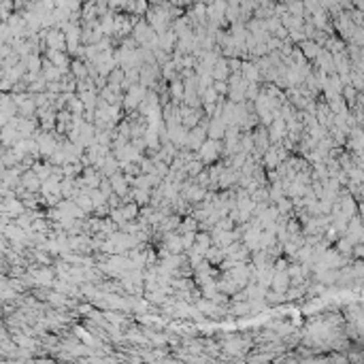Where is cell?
<instances>
[{
    "label": "cell",
    "instance_id": "3",
    "mask_svg": "<svg viewBox=\"0 0 364 364\" xmlns=\"http://www.w3.org/2000/svg\"><path fill=\"white\" fill-rule=\"evenodd\" d=\"M230 77V70H228V60L226 58H219L215 62V66L211 70V79L213 81H228Z\"/></svg>",
    "mask_w": 364,
    "mask_h": 364
},
{
    "label": "cell",
    "instance_id": "7",
    "mask_svg": "<svg viewBox=\"0 0 364 364\" xmlns=\"http://www.w3.org/2000/svg\"><path fill=\"white\" fill-rule=\"evenodd\" d=\"M205 260H207V262L213 266V269H215V266H219L221 262L226 260V256H224V252H221L219 247H213V245H211L209 250L205 252Z\"/></svg>",
    "mask_w": 364,
    "mask_h": 364
},
{
    "label": "cell",
    "instance_id": "9",
    "mask_svg": "<svg viewBox=\"0 0 364 364\" xmlns=\"http://www.w3.org/2000/svg\"><path fill=\"white\" fill-rule=\"evenodd\" d=\"M119 209H122V215H124L126 221H135L139 217V207L135 205V202H124Z\"/></svg>",
    "mask_w": 364,
    "mask_h": 364
},
{
    "label": "cell",
    "instance_id": "8",
    "mask_svg": "<svg viewBox=\"0 0 364 364\" xmlns=\"http://www.w3.org/2000/svg\"><path fill=\"white\" fill-rule=\"evenodd\" d=\"M213 245V241H211V234L209 232H196V241H194V247L205 256V252L209 250V247Z\"/></svg>",
    "mask_w": 364,
    "mask_h": 364
},
{
    "label": "cell",
    "instance_id": "10",
    "mask_svg": "<svg viewBox=\"0 0 364 364\" xmlns=\"http://www.w3.org/2000/svg\"><path fill=\"white\" fill-rule=\"evenodd\" d=\"M75 205L81 209L85 215H87V213H94V205H92V200H90V196H87V194H79V196L75 198Z\"/></svg>",
    "mask_w": 364,
    "mask_h": 364
},
{
    "label": "cell",
    "instance_id": "5",
    "mask_svg": "<svg viewBox=\"0 0 364 364\" xmlns=\"http://www.w3.org/2000/svg\"><path fill=\"white\" fill-rule=\"evenodd\" d=\"M298 51L303 53V58L307 60V62H313L315 58H317V53H319V49L322 47H317L313 41H303V43H298Z\"/></svg>",
    "mask_w": 364,
    "mask_h": 364
},
{
    "label": "cell",
    "instance_id": "1",
    "mask_svg": "<svg viewBox=\"0 0 364 364\" xmlns=\"http://www.w3.org/2000/svg\"><path fill=\"white\" fill-rule=\"evenodd\" d=\"M221 154H224V145H221V141H211V139H207L205 143L200 145L198 152H196L198 160L205 164V168L211 166V164H215V162H219Z\"/></svg>",
    "mask_w": 364,
    "mask_h": 364
},
{
    "label": "cell",
    "instance_id": "2",
    "mask_svg": "<svg viewBox=\"0 0 364 364\" xmlns=\"http://www.w3.org/2000/svg\"><path fill=\"white\" fill-rule=\"evenodd\" d=\"M290 288V277L286 271L281 273H275L273 275V281H271V292H277V294H286V290Z\"/></svg>",
    "mask_w": 364,
    "mask_h": 364
},
{
    "label": "cell",
    "instance_id": "6",
    "mask_svg": "<svg viewBox=\"0 0 364 364\" xmlns=\"http://www.w3.org/2000/svg\"><path fill=\"white\" fill-rule=\"evenodd\" d=\"M224 132H226V126L219 119H209L207 139H211V141H221V139H224Z\"/></svg>",
    "mask_w": 364,
    "mask_h": 364
},
{
    "label": "cell",
    "instance_id": "4",
    "mask_svg": "<svg viewBox=\"0 0 364 364\" xmlns=\"http://www.w3.org/2000/svg\"><path fill=\"white\" fill-rule=\"evenodd\" d=\"M47 43L51 51H64L66 53V43H64V32H60L58 28H53L49 34H47Z\"/></svg>",
    "mask_w": 364,
    "mask_h": 364
},
{
    "label": "cell",
    "instance_id": "12",
    "mask_svg": "<svg viewBox=\"0 0 364 364\" xmlns=\"http://www.w3.org/2000/svg\"><path fill=\"white\" fill-rule=\"evenodd\" d=\"M362 254H364V247L362 245H353V250H351V256L356 260H362Z\"/></svg>",
    "mask_w": 364,
    "mask_h": 364
},
{
    "label": "cell",
    "instance_id": "11",
    "mask_svg": "<svg viewBox=\"0 0 364 364\" xmlns=\"http://www.w3.org/2000/svg\"><path fill=\"white\" fill-rule=\"evenodd\" d=\"M87 196H90V200H92L94 209H98V207H106V198L102 196V194H100L98 190H92L90 194H87Z\"/></svg>",
    "mask_w": 364,
    "mask_h": 364
}]
</instances>
